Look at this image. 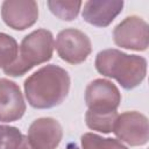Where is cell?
Returning <instances> with one entry per match:
<instances>
[{"label": "cell", "instance_id": "5bb4252c", "mask_svg": "<svg viewBox=\"0 0 149 149\" xmlns=\"http://www.w3.org/2000/svg\"><path fill=\"white\" fill-rule=\"evenodd\" d=\"M83 149H127L121 142L114 139H104L97 134L87 133L81 136Z\"/></svg>", "mask_w": 149, "mask_h": 149}, {"label": "cell", "instance_id": "8fae6325", "mask_svg": "<svg viewBox=\"0 0 149 149\" xmlns=\"http://www.w3.org/2000/svg\"><path fill=\"white\" fill-rule=\"evenodd\" d=\"M123 1H87L84 5L83 17L86 22L106 27L121 12Z\"/></svg>", "mask_w": 149, "mask_h": 149}, {"label": "cell", "instance_id": "3957f363", "mask_svg": "<svg viewBox=\"0 0 149 149\" xmlns=\"http://www.w3.org/2000/svg\"><path fill=\"white\" fill-rule=\"evenodd\" d=\"M52 34L45 29L35 30L22 40L16 59L3 71L12 77L22 76L35 65L49 61L52 56Z\"/></svg>", "mask_w": 149, "mask_h": 149}, {"label": "cell", "instance_id": "2e32d148", "mask_svg": "<svg viewBox=\"0 0 149 149\" xmlns=\"http://www.w3.org/2000/svg\"><path fill=\"white\" fill-rule=\"evenodd\" d=\"M116 118H118V113L100 115V114H92L86 112V125L88 126V128L93 130H98L101 133H111L113 130Z\"/></svg>", "mask_w": 149, "mask_h": 149}, {"label": "cell", "instance_id": "4fadbf2b", "mask_svg": "<svg viewBox=\"0 0 149 149\" xmlns=\"http://www.w3.org/2000/svg\"><path fill=\"white\" fill-rule=\"evenodd\" d=\"M17 49V43L12 36L0 33V68L6 69L14 63Z\"/></svg>", "mask_w": 149, "mask_h": 149}, {"label": "cell", "instance_id": "6da1fadb", "mask_svg": "<svg viewBox=\"0 0 149 149\" xmlns=\"http://www.w3.org/2000/svg\"><path fill=\"white\" fill-rule=\"evenodd\" d=\"M70 88L68 72L56 65H47L24 81L28 102L35 108H50L63 102Z\"/></svg>", "mask_w": 149, "mask_h": 149}, {"label": "cell", "instance_id": "9a60e30c", "mask_svg": "<svg viewBox=\"0 0 149 149\" xmlns=\"http://www.w3.org/2000/svg\"><path fill=\"white\" fill-rule=\"evenodd\" d=\"M50 10L62 20L71 21L77 17L79 8L81 6L80 1H48Z\"/></svg>", "mask_w": 149, "mask_h": 149}, {"label": "cell", "instance_id": "5b68a950", "mask_svg": "<svg viewBox=\"0 0 149 149\" xmlns=\"http://www.w3.org/2000/svg\"><path fill=\"white\" fill-rule=\"evenodd\" d=\"M56 49L63 61L70 64H79L87 58L92 48L88 37L83 31L70 28L58 34Z\"/></svg>", "mask_w": 149, "mask_h": 149}, {"label": "cell", "instance_id": "7a4b0ae2", "mask_svg": "<svg viewBox=\"0 0 149 149\" xmlns=\"http://www.w3.org/2000/svg\"><path fill=\"white\" fill-rule=\"evenodd\" d=\"M95 68L101 74L116 79L122 87L129 90L140 85L144 79L147 61L141 56L107 49L98 54Z\"/></svg>", "mask_w": 149, "mask_h": 149}, {"label": "cell", "instance_id": "8992f818", "mask_svg": "<svg viewBox=\"0 0 149 149\" xmlns=\"http://www.w3.org/2000/svg\"><path fill=\"white\" fill-rule=\"evenodd\" d=\"M113 132L123 142L130 146H141L148 142V120L137 112H126L118 115Z\"/></svg>", "mask_w": 149, "mask_h": 149}, {"label": "cell", "instance_id": "9c48e42d", "mask_svg": "<svg viewBox=\"0 0 149 149\" xmlns=\"http://www.w3.org/2000/svg\"><path fill=\"white\" fill-rule=\"evenodd\" d=\"M61 125L50 118L35 120L28 129V141L34 149H55L62 140Z\"/></svg>", "mask_w": 149, "mask_h": 149}, {"label": "cell", "instance_id": "ba28073f", "mask_svg": "<svg viewBox=\"0 0 149 149\" xmlns=\"http://www.w3.org/2000/svg\"><path fill=\"white\" fill-rule=\"evenodd\" d=\"M1 15L7 26L16 30H23L36 22L38 7L35 1L7 0L2 3Z\"/></svg>", "mask_w": 149, "mask_h": 149}, {"label": "cell", "instance_id": "52a82bcc", "mask_svg": "<svg viewBox=\"0 0 149 149\" xmlns=\"http://www.w3.org/2000/svg\"><path fill=\"white\" fill-rule=\"evenodd\" d=\"M148 24L141 17L129 16L114 29V42L119 47L132 50L148 48Z\"/></svg>", "mask_w": 149, "mask_h": 149}, {"label": "cell", "instance_id": "7c38bea8", "mask_svg": "<svg viewBox=\"0 0 149 149\" xmlns=\"http://www.w3.org/2000/svg\"><path fill=\"white\" fill-rule=\"evenodd\" d=\"M0 149H34L21 132L10 126L0 125Z\"/></svg>", "mask_w": 149, "mask_h": 149}, {"label": "cell", "instance_id": "277c9868", "mask_svg": "<svg viewBox=\"0 0 149 149\" xmlns=\"http://www.w3.org/2000/svg\"><path fill=\"white\" fill-rule=\"evenodd\" d=\"M121 95L118 87L105 79H95L88 84L85 91V101L88 113L92 114H114L120 104Z\"/></svg>", "mask_w": 149, "mask_h": 149}, {"label": "cell", "instance_id": "30bf717a", "mask_svg": "<svg viewBox=\"0 0 149 149\" xmlns=\"http://www.w3.org/2000/svg\"><path fill=\"white\" fill-rule=\"evenodd\" d=\"M26 111V104L19 86L5 78L0 79V121L19 120Z\"/></svg>", "mask_w": 149, "mask_h": 149}]
</instances>
